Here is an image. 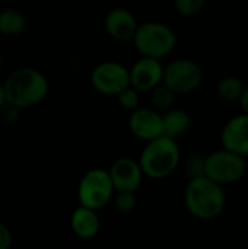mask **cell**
I'll list each match as a JSON object with an SVG mask.
<instances>
[{
	"label": "cell",
	"instance_id": "cell-24",
	"mask_svg": "<svg viewBox=\"0 0 248 249\" xmlns=\"http://www.w3.org/2000/svg\"><path fill=\"white\" fill-rule=\"evenodd\" d=\"M13 236L9 228L3 223H0V249H7L12 247Z\"/></svg>",
	"mask_w": 248,
	"mask_h": 249
},
{
	"label": "cell",
	"instance_id": "cell-8",
	"mask_svg": "<svg viewBox=\"0 0 248 249\" xmlns=\"http://www.w3.org/2000/svg\"><path fill=\"white\" fill-rule=\"evenodd\" d=\"M91 83L102 95L117 96L130 86V70L117 61H104L98 64L91 74Z\"/></svg>",
	"mask_w": 248,
	"mask_h": 249
},
{
	"label": "cell",
	"instance_id": "cell-20",
	"mask_svg": "<svg viewBox=\"0 0 248 249\" xmlns=\"http://www.w3.org/2000/svg\"><path fill=\"white\" fill-rule=\"evenodd\" d=\"M187 175L190 179L205 177L206 175V156L203 155H191L187 162Z\"/></svg>",
	"mask_w": 248,
	"mask_h": 249
},
{
	"label": "cell",
	"instance_id": "cell-17",
	"mask_svg": "<svg viewBox=\"0 0 248 249\" xmlns=\"http://www.w3.org/2000/svg\"><path fill=\"white\" fill-rule=\"evenodd\" d=\"M244 89H246L244 83L237 76H225L218 82V86H216L219 98L227 102L240 101Z\"/></svg>",
	"mask_w": 248,
	"mask_h": 249
},
{
	"label": "cell",
	"instance_id": "cell-7",
	"mask_svg": "<svg viewBox=\"0 0 248 249\" xmlns=\"http://www.w3.org/2000/svg\"><path fill=\"white\" fill-rule=\"evenodd\" d=\"M203 80L202 67L189 58L171 61L164 70V83L168 85L177 95H186L196 90Z\"/></svg>",
	"mask_w": 248,
	"mask_h": 249
},
{
	"label": "cell",
	"instance_id": "cell-22",
	"mask_svg": "<svg viewBox=\"0 0 248 249\" xmlns=\"http://www.w3.org/2000/svg\"><path fill=\"white\" fill-rule=\"evenodd\" d=\"M174 4L181 15L194 16L203 9L205 0H174Z\"/></svg>",
	"mask_w": 248,
	"mask_h": 249
},
{
	"label": "cell",
	"instance_id": "cell-16",
	"mask_svg": "<svg viewBox=\"0 0 248 249\" xmlns=\"http://www.w3.org/2000/svg\"><path fill=\"white\" fill-rule=\"evenodd\" d=\"M26 18L20 10L4 9L0 12V32L6 36H15L25 31Z\"/></svg>",
	"mask_w": 248,
	"mask_h": 249
},
{
	"label": "cell",
	"instance_id": "cell-27",
	"mask_svg": "<svg viewBox=\"0 0 248 249\" xmlns=\"http://www.w3.org/2000/svg\"><path fill=\"white\" fill-rule=\"evenodd\" d=\"M1 66H3V55H1V53H0V70H1Z\"/></svg>",
	"mask_w": 248,
	"mask_h": 249
},
{
	"label": "cell",
	"instance_id": "cell-12",
	"mask_svg": "<svg viewBox=\"0 0 248 249\" xmlns=\"http://www.w3.org/2000/svg\"><path fill=\"white\" fill-rule=\"evenodd\" d=\"M104 28L105 32L113 39L118 42H127V41H133L139 23L130 10L123 7H115L107 13L104 19Z\"/></svg>",
	"mask_w": 248,
	"mask_h": 249
},
{
	"label": "cell",
	"instance_id": "cell-21",
	"mask_svg": "<svg viewBox=\"0 0 248 249\" xmlns=\"http://www.w3.org/2000/svg\"><path fill=\"white\" fill-rule=\"evenodd\" d=\"M114 207H115L117 212H120L123 214L132 213L134 210V207H136L134 193H126V191L118 193V196L114 200Z\"/></svg>",
	"mask_w": 248,
	"mask_h": 249
},
{
	"label": "cell",
	"instance_id": "cell-10",
	"mask_svg": "<svg viewBox=\"0 0 248 249\" xmlns=\"http://www.w3.org/2000/svg\"><path fill=\"white\" fill-rule=\"evenodd\" d=\"M129 128L132 134L140 140L151 142L164 136L162 114L156 109L142 108L134 109L129 120Z\"/></svg>",
	"mask_w": 248,
	"mask_h": 249
},
{
	"label": "cell",
	"instance_id": "cell-13",
	"mask_svg": "<svg viewBox=\"0 0 248 249\" xmlns=\"http://www.w3.org/2000/svg\"><path fill=\"white\" fill-rule=\"evenodd\" d=\"M222 146L241 156H248V114L231 118L221 133Z\"/></svg>",
	"mask_w": 248,
	"mask_h": 249
},
{
	"label": "cell",
	"instance_id": "cell-1",
	"mask_svg": "<svg viewBox=\"0 0 248 249\" xmlns=\"http://www.w3.org/2000/svg\"><path fill=\"white\" fill-rule=\"evenodd\" d=\"M47 77L34 67H18L4 80L7 104L25 109L41 104L48 95Z\"/></svg>",
	"mask_w": 248,
	"mask_h": 249
},
{
	"label": "cell",
	"instance_id": "cell-11",
	"mask_svg": "<svg viewBox=\"0 0 248 249\" xmlns=\"http://www.w3.org/2000/svg\"><path fill=\"white\" fill-rule=\"evenodd\" d=\"M108 172L117 193H134L142 184L143 171L140 168V163L133 159L121 158L115 160Z\"/></svg>",
	"mask_w": 248,
	"mask_h": 249
},
{
	"label": "cell",
	"instance_id": "cell-26",
	"mask_svg": "<svg viewBox=\"0 0 248 249\" xmlns=\"http://www.w3.org/2000/svg\"><path fill=\"white\" fill-rule=\"evenodd\" d=\"M7 105V99H6V90H4V83L0 82V111Z\"/></svg>",
	"mask_w": 248,
	"mask_h": 249
},
{
	"label": "cell",
	"instance_id": "cell-23",
	"mask_svg": "<svg viewBox=\"0 0 248 249\" xmlns=\"http://www.w3.org/2000/svg\"><path fill=\"white\" fill-rule=\"evenodd\" d=\"M19 112H20V109H19L18 107L10 105V104H7V105L0 111L1 118H3V121H4L6 124H15V123L19 120Z\"/></svg>",
	"mask_w": 248,
	"mask_h": 249
},
{
	"label": "cell",
	"instance_id": "cell-9",
	"mask_svg": "<svg viewBox=\"0 0 248 249\" xmlns=\"http://www.w3.org/2000/svg\"><path fill=\"white\" fill-rule=\"evenodd\" d=\"M164 70L161 60L142 57L130 69V85L139 92H151L164 82Z\"/></svg>",
	"mask_w": 248,
	"mask_h": 249
},
{
	"label": "cell",
	"instance_id": "cell-5",
	"mask_svg": "<svg viewBox=\"0 0 248 249\" xmlns=\"http://www.w3.org/2000/svg\"><path fill=\"white\" fill-rule=\"evenodd\" d=\"M115 191L110 172L105 169H91L88 171L77 187V200L80 206L99 210L104 209L113 198Z\"/></svg>",
	"mask_w": 248,
	"mask_h": 249
},
{
	"label": "cell",
	"instance_id": "cell-15",
	"mask_svg": "<svg viewBox=\"0 0 248 249\" xmlns=\"http://www.w3.org/2000/svg\"><path fill=\"white\" fill-rule=\"evenodd\" d=\"M162 120H164V136L174 140L184 136L191 125L190 114L180 108H170L162 114Z\"/></svg>",
	"mask_w": 248,
	"mask_h": 249
},
{
	"label": "cell",
	"instance_id": "cell-4",
	"mask_svg": "<svg viewBox=\"0 0 248 249\" xmlns=\"http://www.w3.org/2000/svg\"><path fill=\"white\" fill-rule=\"evenodd\" d=\"M133 44L142 57L161 60L174 51L177 45V35L167 23L145 22L139 25L133 38Z\"/></svg>",
	"mask_w": 248,
	"mask_h": 249
},
{
	"label": "cell",
	"instance_id": "cell-2",
	"mask_svg": "<svg viewBox=\"0 0 248 249\" xmlns=\"http://www.w3.org/2000/svg\"><path fill=\"white\" fill-rule=\"evenodd\" d=\"M184 203L196 219L212 220L225 209V193L222 185L205 175L190 179L184 193Z\"/></svg>",
	"mask_w": 248,
	"mask_h": 249
},
{
	"label": "cell",
	"instance_id": "cell-25",
	"mask_svg": "<svg viewBox=\"0 0 248 249\" xmlns=\"http://www.w3.org/2000/svg\"><path fill=\"white\" fill-rule=\"evenodd\" d=\"M240 105H241V108H243V111L248 114V86L244 89V92H243V96H241V99H240Z\"/></svg>",
	"mask_w": 248,
	"mask_h": 249
},
{
	"label": "cell",
	"instance_id": "cell-19",
	"mask_svg": "<svg viewBox=\"0 0 248 249\" xmlns=\"http://www.w3.org/2000/svg\"><path fill=\"white\" fill-rule=\"evenodd\" d=\"M117 99H118V104L124 109L134 111L137 108V105H139V90L130 85L117 95Z\"/></svg>",
	"mask_w": 248,
	"mask_h": 249
},
{
	"label": "cell",
	"instance_id": "cell-6",
	"mask_svg": "<svg viewBox=\"0 0 248 249\" xmlns=\"http://www.w3.org/2000/svg\"><path fill=\"white\" fill-rule=\"evenodd\" d=\"M246 171L247 163L244 156L225 147L206 156V177L222 187L243 179Z\"/></svg>",
	"mask_w": 248,
	"mask_h": 249
},
{
	"label": "cell",
	"instance_id": "cell-18",
	"mask_svg": "<svg viewBox=\"0 0 248 249\" xmlns=\"http://www.w3.org/2000/svg\"><path fill=\"white\" fill-rule=\"evenodd\" d=\"M175 95L177 93L168 85H165L162 82L151 90V104L153 105V108L156 111L165 112L170 108H172L174 101H175Z\"/></svg>",
	"mask_w": 248,
	"mask_h": 249
},
{
	"label": "cell",
	"instance_id": "cell-14",
	"mask_svg": "<svg viewBox=\"0 0 248 249\" xmlns=\"http://www.w3.org/2000/svg\"><path fill=\"white\" fill-rule=\"evenodd\" d=\"M70 228L79 239L88 241L95 238L101 228V222L96 214V210L85 206H79L72 214Z\"/></svg>",
	"mask_w": 248,
	"mask_h": 249
},
{
	"label": "cell",
	"instance_id": "cell-3",
	"mask_svg": "<svg viewBox=\"0 0 248 249\" xmlns=\"http://www.w3.org/2000/svg\"><path fill=\"white\" fill-rule=\"evenodd\" d=\"M180 159L181 152L175 140L161 136L148 142L140 153L139 163L145 177L152 179H164L178 168Z\"/></svg>",
	"mask_w": 248,
	"mask_h": 249
}]
</instances>
